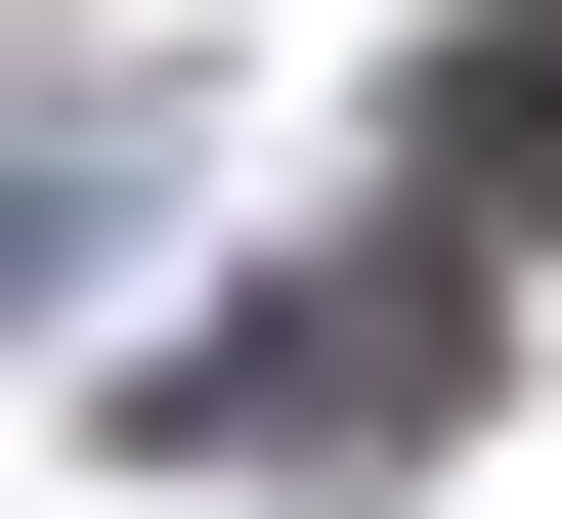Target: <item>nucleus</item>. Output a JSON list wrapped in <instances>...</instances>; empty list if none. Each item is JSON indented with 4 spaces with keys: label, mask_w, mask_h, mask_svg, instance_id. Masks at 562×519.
<instances>
[{
    "label": "nucleus",
    "mask_w": 562,
    "mask_h": 519,
    "mask_svg": "<svg viewBox=\"0 0 562 519\" xmlns=\"http://www.w3.org/2000/svg\"><path fill=\"white\" fill-rule=\"evenodd\" d=\"M476 173H562V0H519V87H432V217H476Z\"/></svg>",
    "instance_id": "obj_2"
},
{
    "label": "nucleus",
    "mask_w": 562,
    "mask_h": 519,
    "mask_svg": "<svg viewBox=\"0 0 562 519\" xmlns=\"http://www.w3.org/2000/svg\"><path fill=\"white\" fill-rule=\"evenodd\" d=\"M432 347H476V303L347 260V303H260V347H216V433H260V476H390V433H432Z\"/></svg>",
    "instance_id": "obj_1"
}]
</instances>
